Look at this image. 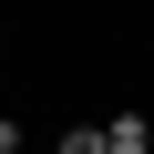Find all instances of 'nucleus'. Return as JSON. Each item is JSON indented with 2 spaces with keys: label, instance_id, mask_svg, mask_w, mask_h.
I'll list each match as a JSON object with an SVG mask.
<instances>
[{
  "label": "nucleus",
  "instance_id": "nucleus-1",
  "mask_svg": "<svg viewBox=\"0 0 154 154\" xmlns=\"http://www.w3.org/2000/svg\"><path fill=\"white\" fill-rule=\"evenodd\" d=\"M103 134H113V154H154V113H144V103L103 113Z\"/></svg>",
  "mask_w": 154,
  "mask_h": 154
},
{
  "label": "nucleus",
  "instance_id": "nucleus-2",
  "mask_svg": "<svg viewBox=\"0 0 154 154\" xmlns=\"http://www.w3.org/2000/svg\"><path fill=\"white\" fill-rule=\"evenodd\" d=\"M51 154H113V134H103V123H62V134H51Z\"/></svg>",
  "mask_w": 154,
  "mask_h": 154
},
{
  "label": "nucleus",
  "instance_id": "nucleus-3",
  "mask_svg": "<svg viewBox=\"0 0 154 154\" xmlns=\"http://www.w3.org/2000/svg\"><path fill=\"white\" fill-rule=\"evenodd\" d=\"M21 144H31V134H21V123H11V113H0V154H21Z\"/></svg>",
  "mask_w": 154,
  "mask_h": 154
}]
</instances>
